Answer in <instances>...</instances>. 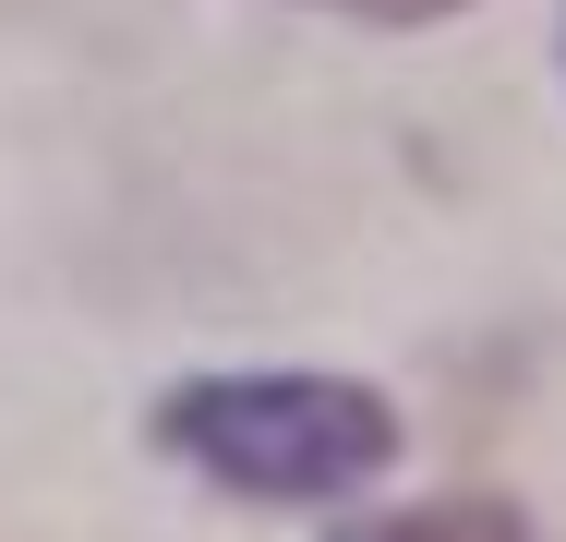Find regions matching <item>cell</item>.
I'll list each match as a JSON object with an SVG mask.
<instances>
[{"mask_svg": "<svg viewBox=\"0 0 566 542\" xmlns=\"http://www.w3.org/2000/svg\"><path fill=\"white\" fill-rule=\"evenodd\" d=\"M157 434L193 470H218L229 494H265V507L361 494L398 458V410L349 374H193L157 398Z\"/></svg>", "mask_w": 566, "mask_h": 542, "instance_id": "1", "label": "cell"}, {"mask_svg": "<svg viewBox=\"0 0 566 542\" xmlns=\"http://www.w3.org/2000/svg\"><path fill=\"white\" fill-rule=\"evenodd\" d=\"M326 12H361V24H434V12H458V0H326Z\"/></svg>", "mask_w": 566, "mask_h": 542, "instance_id": "3", "label": "cell"}, {"mask_svg": "<svg viewBox=\"0 0 566 542\" xmlns=\"http://www.w3.org/2000/svg\"><path fill=\"white\" fill-rule=\"evenodd\" d=\"M338 542H531V519L506 494H434V507H398V519H361Z\"/></svg>", "mask_w": 566, "mask_h": 542, "instance_id": "2", "label": "cell"}]
</instances>
